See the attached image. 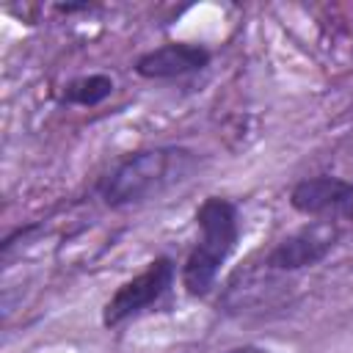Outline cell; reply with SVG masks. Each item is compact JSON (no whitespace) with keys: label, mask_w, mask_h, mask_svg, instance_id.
I'll list each match as a JSON object with an SVG mask.
<instances>
[{"label":"cell","mask_w":353,"mask_h":353,"mask_svg":"<svg viewBox=\"0 0 353 353\" xmlns=\"http://www.w3.org/2000/svg\"><path fill=\"white\" fill-rule=\"evenodd\" d=\"M196 168V154L185 146H146L124 154L97 185L99 199L113 207H132L163 196L185 182Z\"/></svg>","instance_id":"obj_1"},{"label":"cell","mask_w":353,"mask_h":353,"mask_svg":"<svg viewBox=\"0 0 353 353\" xmlns=\"http://www.w3.org/2000/svg\"><path fill=\"white\" fill-rule=\"evenodd\" d=\"M196 245L190 248L182 265V287L190 298H204L215 281L221 268L237 248L240 240V212L237 204L223 196H207L196 210Z\"/></svg>","instance_id":"obj_2"},{"label":"cell","mask_w":353,"mask_h":353,"mask_svg":"<svg viewBox=\"0 0 353 353\" xmlns=\"http://www.w3.org/2000/svg\"><path fill=\"white\" fill-rule=\"evenodd\" d=\"M174 279H176V265L171 256L152 259L141 273H135L132 279H127L116 287V292L102 306V325L116 328V325L149 312L168 295V290L174 287Z\"/></svg>","instance_id":"obj_3"},{"label":"cell","mask_w":353,"mask_h":353,"mask_svg":"<svg viewBox=\"0 0 353 353\" xmlns=\"http://www.w3.org/2000/svg\"><path fill=\"white\" fill-rule=\"evenodd\" d=\"M339 229L331 221H309L301 229L276 240L262 256L265 273H295L320 265L336 245Z\"/></svg>","instance_id":"obj_4"},{"label":"cell","mask_w":353,"mask_h":353,"mask_svg":"<svg viewBox=\"0 0 353 353\" xmlns=\"http://www.w3.org/2000/svg\"><path fill=\"white\" fill-rule=\"evenodd\" d=\"M290 207L314 221H353V182L331 174L303 176L290 190Z\"/></svg>","instance_id":"obj_5"},{"label":"cell","mask_w":353,"mask_h":353,"mask_svg":"<svg viewBox=\"0 0 353 353\" xmlns=\"http://www.w3.org/2000/svg\"><path fill=\"white\" fill-rule=\"evenodd\" d=\"M210 63V50L188 41H168L135 61V74L143 80H176L201 72Z\"/></svg>","instance_id":"obj_6"},{"label":"cell","mask_w":353,"mask_h":353,"mask_svg":"<svg viewBox=\"0 0 353 353\" xmlns=\"http://www.w3.org/2000/svg\"><path fill=\"white\" fill-rule=\"evenodd\" d=\"M113 88H116V83L110 74L94 72V74H83V77L69 80L63 85L61 99L66 105H77V108H97L113 94Z\"/></svg>","instance_id":"obj_7"},{"label":"cell","mask_w":353,"mask_h":353,"mask_svg":"<svg viewBox=\"0 0 353 353\" xmlns=\"http://www.w3.org/2000/svg\"><path fill=\"white\" fill-rule=\"evenodd\" d=\"M223 353H270V350L256 347V345H240V347H229V350H223Z\"/></svg>","instance_id":"obj_8"}]
</instances>
